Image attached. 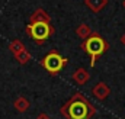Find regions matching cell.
<instances>
[{
  "mask_svg": "<svg viewBox=\"0 0 125 119\" xmlns=\"http://www.w3.org/2000/svg\"><path fill=\"white\" fill-rule=\"evenodd\" d=\"M65 119H92L96 115V108L83 93H74L60 109Z\"/></svg>",
  "mask_w": 125,
  "mask_h": 119,
  "instance_id": "1",
  "label": "cell"
},
{
  "mask_svg": "<svg viewBox=\"0 0 125 119\" xmlns=\"http://www.w3.org/2000/svg\"><path fill=\"white\" fill-rule=\"evenodd\" d=\"M82 48L90 55V67L93 68L94 64H96V61H97V58H99L100 55H103V54L109 50V44H108V41L103 39L97 32H92V33L84 39V42L82 44Z\"/></svg>",
  "mask_w": 125,
  "mask_h": 119,
  "instance_id": "2",
  "label": "cell"
},
{
  "mask_svg": "<svg viewBox=\"0 0 125 119\" xmlns=\"http://www.w3.org/2000/svg\"><path fill=\"white\" fill-rule=\"evenodd\" d=\"M54 26L48 22H33L26 25V33L38 44H44L54 35Z\"/></svg>",
  "mask_w": 125,
  "mask_h": 119,
  "instance_id": "3",
  "label": "cell"
},
{
  "mask_svg": "<svg viewBox=\"0 0 125 119\" xmlns=\"http://www.w3.org/2000/svg\"><path fill=\"white\" fill-rule=\"evenodd\" d=\"M68 64V60L62 57L60 52L57 51H50L44 58L41 60V65L51 74V76H57L62 68Z\"/></svg>",
  "mask_w": 125,
  "mask_h": 119,
  "instance_id": "4",
  "label": "cell"
},
{
  "mask_svg": "<svg viewBox=\"0 0 125 119\" xmlns=\"http://www.w3.org/2000/svg\"><path fill=\"white\" fill-rule=\"evenodd\" d=\"M92 93H93V96L97 99V100H105V99L111 94V89H109V86H108L106 83L99 81V83L93 87Z\"/></svg>",
  "mask_w": 125,
  "mask_h": 119,
  "instance_id": "5",
  "label": "cell"
},
{
  "mask_svg": "<svg viewBox=\"0 0 125 119\" xmlns=\"http://www.w3.org/2000/svg\"><path fill=\"white\" fill-rule=\"evenodd\" d=\"M71 79L74 80L76 84H79V86H84V84L90 80V74H89V71L84 70V68H77V70L73 73Z\"/></svg>",
  "mask_w": 125,
  "mask_h": 119,
  "instance_id": "6",
  "label": "cell"
},
{
  "mask_svg": "<svg viewBox=\"0 0 125 119\" xmlns=\"http://www.w3.org/2000/svg\"><path fill=\"white\" fill-rule=\"evenodd\" d=\"M33 22H48V23H51V16L44 9H36L29 16V23H33Z\"/></svg>",
  "mask_w": 125,
  "mask_h": 119,
  "instance_id": "7",
  "label": "cell"
},
{
  "mask_svg": "<svg viewBox=\"0 0 125 119\" xmlns=\"http://www.w3.org/2000/svg\"><path fill=\"white\" fill-rule=\"evenodd\" d=\"M84 1H86V6L89 7V10H92L93 13H99L108 4V0H84Z\"/></svg>",
  "mask_w": 125,
  "mask_h": 119,
  "instance_id": "8",
  "label": "cell"
},
{
  "mask_svg": "<svg viewBox=\"0 0 125 119\" xmlns=\"http://www.w3.org/2000/svg\"><path fill=\"white\" fill-rule=\"evenodd\" d=\"M13 106H15V109H16L18 112H21V113H25V112L29 109V106H31V102H29L26 97H23V96H19L18 99H15V102H13Z\"/></svg>",
  "mask_w": 125,
  "mask_h": 119,
  "instance_id": "9",
  "label": "cell"
},
{
  "mask_svg": "<svg viewBox=\"0 0 125 119\" xmlns=\"http://www.w3.org/2000/svg\"><path fill=\"white\" fill-rule=\"evenodd\" d=\"M26 47H25V44L21 41V39H13L10 44H9V50H10V52L13 54V55H16L18 52H21V51H23Z\"/></svg>",
  "mask_w": 125,
  "mask_h": 119,
  "instance_id": "10",
  "label": "cell"
},
{
  "mask_svg": "<svg viewBox=\"0 0 125 119\" xmlns=\"http://www.w3.org/2000/svg\"><path fill=\"white\" fill-rule=\"evenodd\" d=\"M90 33H92V29H90L89 25H86V23H82V25H79V26L76 28V35H77L80 39H86Z\"/></svg>",
  "mask_w": 125,
  "mask_h": 119,
  "instance_id": "11",
  "label": "cell"
},
{
  "mask_svg": "<svg viewBox=\"0 0 125 119\" xmlns=\"http://www.w3.org/2000/svg\"><path fill=\"white\" fill-rule=\"evenodd\" d=\"M15 58H16V61H18L19 64L25 65V64H28V62H29V60H31V54H29V51H28V50L25 48L23 51L18 52V54L15 55Z\"/></svg>",
  "mask_w": 125,
  "mask_h": 119,
  "instance_id": "12",
  "label": "cell"
},
{
  "mask_svg": "<svg viewBox=\"0 0 125 119\" xmlns=\"http://www.w3.org/2000/svg\"><path fill=\"white\" fill-rule=\"evenodd\" d=\"M36 119H51V118H50V116H48L47 113H39V115H38V118H36Z\"/></svg>",
  "mask_w": 125,
  "mask_h": 119,
  "instance_id": "13",
  "label": "cell"
},
{
  "mask_svg": "<svg viewBox=\"0 0 125 119\" xmlns=\"http://www.w3.org/2000/svg\"><path fill=\"white\" fill-rule=\"evenodd\" d=\"M121 44H122V45L125 47V33L122 35V36H121Z\"/></svg>",
  "mask_w": 125,
  "mask_h": 119,
  "instance_id": "14",
  "label": "cell"
},
{
  "mask_svg": "<svg viewBox=\"0 0 125 119\" xmlns=\"http://www.w3.org/2000/svg\"><path fill=\"white\" fill-rule=\"evenodd\" d=\"M122 7H124V9H125V0H124V1H122Z\"/></svg>",
  "mask_w": 125,
  "mask_h": 119,
  "instance_id": "15",
  "label": "cell"
}]
</instances>
